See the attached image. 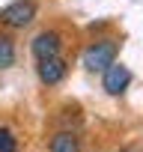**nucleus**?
<instances>
[{
    "label": "nucleus",
    "instance_id": "0eeeda50",
    "mask_svg": "<svg viewBox=\"0 0 143 152\" xmlns=\"http://www.w3.org/2000/svg\"><path fill=\"white\" fill-rule=\"evenodd\" d=\"M15 66V42L9 33H0V69Z\"/></svg>",
    "mask_w": 143,
    "mask_h": 152
},
{
    "label": "nucleus",
    "instance_id": "f257e3e1",
    "mask_svg": "<svg viewBox=\"0 0 143 152\" xmlns=\"http://www.w3.org/2000/svg\"><path fill=\"white\" fill-rule=\"evenodd\" d=\"M116 54H119V39L113 36H104V39H96L93 45L84 48V69L87 72H104L110 63H116Z\"/></svg>",
    "mask_w": 143,
    "mask_h": 152
},
{
    "label": "nucleus",
    "instance_id": "f03ea898",
    "mask_svg": "<svg viewBox=\"0 0 143 152\" xmlns=\"http://www.w3.org/2000/svg\"><path fill=\"white\" fill-rule=\"evenodd\" d=\"M39 15V3L36 0H12L0 9V24L9 27V30H24L36 21Z\"/></svg>",
    "mask_w": 143,
    "mask_h": 152
},
{
    "label": "nucleus",
    "instance_id": "20e7f679",
    "mask_svg": "<svg viewBox=\"0 0 143 152\" xmlns=\"http://www.w3.org/2000/svg\"><path fill=\"white\" fill-rule=\"evenodd\" d=\"M60 48H63V33L60 30H42L33 42H30V51L39 60H48V57H60Z\"/></svg>",
    "mask_w": 143,
    "mask_h": 152
},
{
    "label": "nucleus",
    "instance_id": "7ed1b4c3",
    "mask_svg": "<svg viewBox=\"0 0 143 152\" xmlns=\"http://www.w3.org/2000/svg\"><path fill=\"white\" fill-rule=\"evenodd\" d=\"M101 75H104V78H101V87H104L107 96H122V93L128 90V84H131V69L122 66V63H110Z\"/></svg>",
    "mask_w": 143,
    "mask_h": 152
},
{
    "label": "nucleus",
    "instance_id": "6e6552de",
    "mask_svg": "<svg viewBox=\"0 0 143 152\" xmlns=\"http://www.w3.org/2000/svg\"><path fill=\"white\" fill-rule=\"evenodd\" d=\"M0 152H18V140L6 125H0Z\"/></svg>",
    "mask_w": 143,
    "mask_h": 152
},
{
    "label": "nucleus",
    "instance_id": "39448f33",
    "mask_svg": "<svg viewBox=\"0 0 143 152\" xmlns=\"http://www.w3.org/2000/svg\"><path fill=\"white\" fill-rule=\"evenodd\" d=\"M66 72H69V63H66L63 57H48V60H39V66H36V75H39V81H42L45 87L63 84Z\"/></svg>",
    "mask_w": 143,
    "mask_h": 152
},
{
    "label": "nucleus",
    "instance_id": "423d86ee",
    "mask_svg": "<svg viewBox=\"0 0 143 152\" xmlns=\"http://www.w3.org/2000/svg\"><path fill=\"white\" fill-rule=\"evenodd\" d=\"M51 152H81V140L75 131H60L51 140Z\"/></svg>",
    "mask_w": 143,
    "mask_h": 152
}]
</instances>
